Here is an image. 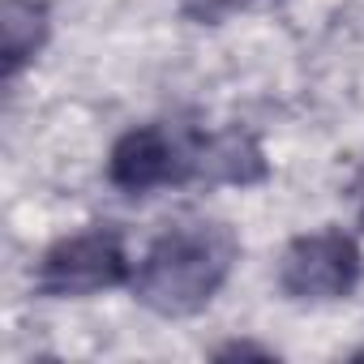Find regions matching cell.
<instances>
[{"instance_id":"6da1fadb","label":"cell","mask_w":364,"mask_h":364,"mask_svg":"<svg viewBox=\"0 0 364 364\" xmlns=\"http://www.w3.org/2000/svg\"><path fill=\"white\" fill-rule=\"evenodd\" d=\"M240 257V240L228 223L215 219H180L167 223L133 266V300L159 317H193L202 313Z\"/></svg>"},{"instance_id":"7a4b0ae2","label":"cell","mask_w":364,"mask_h":364,"mask_svg":"<svg viewBox=\"0 0 364 364\" xmlns=\"http://www.w3.org/2000/svg\"><path fill=\"white\" fill-rule=\"evenodd\" d=\"M202 150H206V133L193 124H171V120L137 124L112 146L107 180L129 198H146L171 185H198Z\"/></svg>"},{"instance_id":"3957f363","label":"cell","mask_w":364,"mask_h":364,"mask_svg":"<svg viewBox=\"0 0 364 364\" xmlns=\"http://www.w3.org/2000/svg\"><path fill=\"white\" fill-rule=\"evenodd\" d=\"M133 279V262L124 253V236L116 228H86L60 236L35 270V291L48 300H82L95 291H112Z\"/></svg>"},{"instance_id":"277c9868","label":"cell","mask_w":364,"mask_h":364,"mask_svg":"<svg viewBox=\"0 0 364 364\" xmlns=\"http://www.w3.org/2000/svg\"><path fill=\"white\" fill-rule=\"evenodd\" d=\"M360 274H364V253L355 236H347L343 228L304 232L279 257V291L287 300H309V304L343 300L355 291Z\"/></svg>"},{"instance_id":"5b68a950","label":"cell","mask_w":364,"mask_h":364,"mask_svg":"<svg viewBox=\"0 0 364 364\" xmlns=\"http://www.w3.org/2000/svg\"><path fill=\"white\" fill-rule=\"evenodd\" d=\"M270 176L266 150L249 129H223V133H206V150H202V176L198 185H262Z\"/></svg>"},{"instance_id":"8992f818","label":"cell","mask_w":364,"mask_h":364,"mask_svg":"<svg viewBox=\"0 0 364 364\" xmlns=\"http://www.w3.org/2000/svg\"><path fill=\"white\" fill-rule=\"evenodd\" d=\"M0 35H5V82H14L52 35V14L43 0H5L0 5Z\"/></svg>"},{"instance_id":"52a82bcc","label":"cell","mask_w":364,"mask_h":364,"mask_svg":"<svg viewBox=\"0 0 364 364\" xmlns=\"http://www.w3.org/2000/svg\"><path fill=\"white\" fill-rule=\"evenodd\" d=\"M245 5H253V0H180V9H185L193 22H219V18H228V14H236Z\"/></svg>"},{"instance_id":"ba28073f","label":"cell","mask_w":364,"mask_h":364,"mask_svg":"<svg viewBox=\"0 0 364 364\" xmlns=\"http://www.w3.org/2000/svg\"><path fill=\"white\" fill-rule=\"evenodd\" d=\"M228 355H270V351L266 347H253V343H232V347L219 351V360H228Z\"/></svg>"},{"instance_id":"9c48e42d","label":"cell","mask_w":364,"mask_h":364,"mask_svg":"<svg viewBox=\"0 0 364 364\" xmlns=\"http://www.w3.org/2000/svg\"><path fill=\"white\" fill-rule=\"evenodd\" d=\"M351 193H355V206H360V223H364V163H360V171H355V180H351Z\"/></svg>"},{"instance_id":"30bf717a","label":"cell","mask_w":364,"mask_h":364,"mask_svg":"<svg viewBox=\"0 0 364 364\" xmlns=\"http://www.w3.org/2000/svg\"><path fill=\"white\" fill-rule=\"evenodd\" d=\"M355 360H364V347H360V351H355Z\"/></svg>"}]
</instances>
